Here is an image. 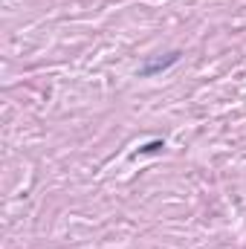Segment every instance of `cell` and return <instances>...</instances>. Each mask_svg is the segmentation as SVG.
<instances>
[{"label":"cell","instance_id":"obj_1","mask_svg":"<svg viewBox=\"0 0 246 249\" xmlns=\"http://www.w3.org/2000/svg\"><path fill=\"white\" fill-rule=\"evenodd\" d=\"M174 61H177V53H168L165 58H157V61H148L145 67H142V70H139V72H142V75H154L157 70H165V67H171Z\"/></svg>","mask_w":246,"mask_h":249}]
</instances>
